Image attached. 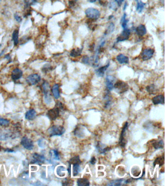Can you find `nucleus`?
Returning a JSON list of instances; mask_svg holds the SVG:
<instances>
[{
	"label": "nucleus",
	"mask_w": 165,
	"mask_h": 186,
	"mask_svg": "<svg viewBox=\"0 0 165 186\" xmlns=\"http://www.w3.org/2000/svg\"><path fill=\"white\" fill-rule=\"evenodd\" d=\"M42 89L43 93L44 95V100L47 104H49L52 102V96H51L50 90L51 87L47 81H45L42 84Z\"/></svg>",
	"instance_id": "obj_1"
},
{
	"label": "nucleus",
	"mask_w": 165,
	"mask_h": 186,
	"mask_svg": "<svg viewBox=\"0 0 165 186\" xmlns=\"http://www.w3.org/2000/svg\"><path fill=\"white\" fill-rule=\"evenodd\" d=\"M49 137L55 136H61L65 132V128L62 125H53L48 129Z\"/></svg>",
	"instance_id": "obj_2"
},
{
	"label": "nucleus",
	"mask_w": 165,
	"mask_h": 186,
	"mask_svg": "<svg viewBox=\"0 0 165 186\" xmlns=\"http://www.w3.org/2000/svg\"><path fill=\"white\" fill-rule=\"evenodd\" d=\"M85 14L87 18L92 20H96L100 16L99 11L94 8H87L85 11Z\"/></svg>",
	"instance_id": "obj_3"
},
{
	"label": "nucleus",
	"mask_w": 165,
	"mask_h": 186,
	"mask_svg": "<svg viewBox=\"0 0 165 186\" xmlns=\"http://www.w3.org/2000/svg\"><path fill=\"white\" fill-rule=\"evenodd\" d=\"M128 85L124 81H118L114 84V88L118 94H123L128 90Z\"/></svg>",
	"instance_id": "obj_4"
},
{
	"label": "nucleus",
	"mask_w": 165,
	"mask_h": 186,
	"mask_svg": "<svg viewBox=\"0 0 165 186\" xmlns=\"http://www.w3.org/2000/svg\"><path fill=\"white\" fill-rule=\"evenodd\" d=\"M41 81V77L38 74H32L27 77L26 81L29 85H36Z\"/></svg>",
	"instance_id": "obj_5"
},
{
	"label": "nucleus",
	"mask_w": 165,
	"mask_h": 186,
	"mask_svg": "<svg viewBox=\"0 0 165 186\" xmlns=\"http://www.w3.org/2000/svg\"><path fill=\"white\" fill-rule=\"evenodd\" d=\"M60 110L57 106L53 109L49 110L47 113V116L51 120H55L58 117H59Z\"/></svg>",
	"instance_id": "obj_6"
},
{
	"label": "nucleus",
	"mask_w": 165,
	"mask_h": 186,
	"mask_svg": "<svg viewBox=\"0 0 165 186\" xmlns=\"http://www.w3.org/2000/svg\"><path fill=\"white\" fill-rule=\"evenodd\" d=\"M33 159L31 161V164H37L39 166H41L45 161V157L44 155L39 154L37 153H34L32 156Z\"/></svg>",
	"instance_id": "obj_7"
},
{
	"label": "nucleus",
	"mask_w": 165,
	"mask_h": 186,
	"mask_svg": "<svg viewBox=\"0 0 165 186\" xmlns=\"http://www.w3.org/2000/svg\"><path fill=\"white\" fill-rule=\"evenodd\" d=\"M20 143L23 146V147L28 150H32L34 147L33 140L26 136H24L22 138Z\"/></svg>",
	"instance_id": "obj_8"
},
{
	"label": "nucleus",
	"mask_w": 165,
	"mask_h": 186,
	"mask_svg": "<svg viewBox=\"0 0 165 186\" xmlns=\"http://www.w3.org/2000/svg\"><path fill=\"white\" fill-rule=\"evenodd\" d=\"M131 31L128 28L125 29L117 38V42H122L127 40L129 38Z\"/></svg>",
	"instance_id": "obj_9"
},
{
	"label": "nucleus",
	"mask_w": 165,
	"mask_h": 186,
	"mask_svg": "<svg viewBox=\"0 0 165 186\" xmlns=\"http://www.w3.org/2000/svg\"><path fill=\"white\" fill-rule=\"evenodd\" d=\"M155 53V50L151 48L145 49L141 53V58L143 61H147L152 58Z\"/></svg>",
	"instance_id": "obj_10"
},
{
	"label": "nucleus",
	"mask_w": 165,
	"mask_h": 186,
	"mask_svg": "<svg viewBox=\"0 0 165 186\" xmlns=\"http://www.w3.org/2000/svg\"><path fill=\"white\" fill-rule=\"evenodd\" d=\"M128 125V123L126 122L125 123L124 127L122 128V132H121L119 143H120V146H121L122 147H124L125 146V132L127 131Z\"/></svg>",
	"instance_id": "obj_11"
},
{
	"label": "nucleus",
	"mask_w": 165,
	"mask_h": 186,
	"mask_svg": "<svg viewBox=\"0 0 165 186\" xmlns=\"http://www.w3.org/2000/svg\"><path fill=\"white\" fill-rule=\"evenodd\" d=\"M23 75V72L22 70L19 68H16L13 70L11 73V78L14 81L19 80Z\"/></svg>",
	"instance_id": "obj_12"
},
{
	"label": "nucleus",
	"mask_w": 165,
	"mask_h": 186,
	"mask_svg": "<svg viewBox=\"0 0 165 186\" xmlns=\"http://www.w3.org/2000/svg\"><path fill=\"white\" fill-rule=\"evenodd\" d=\"M115 78L112 76H108L106 78V85L108 91H110L114 89Z\"/></svg>",
	"instance_id": "obj_13"
},
{
	"label": "nucleus",
	"mask_w": 165,
	"mask_h": 186,
	"mask_svg": "<svg viewBox=\"0 0 165 186\" xmlns=\"http://www.w3.org/2000/svg\"><path fill=\"white\" fill-rule=\"evenodd\" d=\"M96 149L100 154H105L111 149V147H106L105 145L99 142L96 146Z\"/></svg>",
	"instance_id": "obj_14"
},
{
	"label": "nucleus",
	"mask_w": 165,
	"mask_h": 186,
	"mask_svg": "<svg viewBox=\"0 0 165 186\" xmlns=\"http://www.w3.org/2000/svg\"><path fill=\"white\" fill-rule=\"evenodd\" d=\"M75 136L79 138H84L85 136L84 129L81 125H77L74 131Z\"/></svg>",
	"instance_id": "obj_15"
},
{
	"label": "nucleus",
	"mask_w": 165,
	"mask_h": 186,
	"mask_svg": "<svg viewBox=\"0 0 165 186\" xmlns=\"http://www.w3.org/2000/svg\"><path fill=\"white\" fill-rule=\"evenodd\" d=\"M136 32L137 36L139 37H143L147 33L146 27L143 24H140L136 29Z\"/></svg>",
	"instance_id": "obj_16"
},
{
	"label": "nucleus",
	"mask_w": 165,
	"mask_h": 186,
	"mask_svg": "<svg viewBox=\"0 0 165 186\" xmlns=\"http://www.w3.org/2000/svg\"><path fill=\"white\" fill-rule=\"evenodd\" d=\"M152 100L155 105L164 104L165 97L163 95H158L152 98Z\"/></svg>",
	"instance_id": "obj_17"
},
{
	"label": "nucleus",
	"mask_w": 165,
	"mask_h": 186,
	"mask_svg": "<svg viewBox=\"0 0 165 186\" xmlns=\"http://www.w3.org/2000/svg\"><path fill=\"white\" fill-rule=\"evenodd\" d=\"M52 92L55 99H59L60 97V93L59 85L58 84H55L52 87Z\"/></svg>",
	"instance_id": "obj_18"
},
{
	"label": "nucleus",
	"mask_w": 165,
	"mask_h": 186,
	"mask_svg": "<svg viewBox=\"0 0 165 186\" xmlns=\"http://www.w3.org/2000/svg\"><path fill=\"white\" fill-rule=\"evenodd\" d=\"M37 116V112L34 109H30L27 111L25 114V119L28 120H33Z\"/></svg>",
	"instance_id": "obj_19"
},
{
	"label": "nucleus",
	"mask_w": 165,
	"mask_h": 186,
	"mask_svg": "<svg viewBox=\"0 0 165 186\" xmlns=\"http://www.w3.org/2000/svg\"><path fill=\"white\" fill-rule=\"evenodd\" d=\"M110 65V62H109L108 64L105 65V66H102V67L99 68V69H97L96 71V74L99 77H103L104 75L105 74V72L107 70V69H108Z\"/></svg>",
	"instance_id": "obj_20"
},
{
	"label": "nucleus",
	"mask_w": 165,
	"mask_h": 186,
	"mask_svg": "<svg viewBox=\"0 0 165 186\" xmlns=\"http://www.w3.org/2000/svg\"><path fill=\"white\" fill-rule=\"evenodd\" d=\"M116 60L120 64H124V63H129L128 57L125 55L123 54H120L116 57Z\"/></svg>",
	"instance_id": "obj_21"
},
{
	"label": "nucleus",
	"mask_w": 165,
	"mask_h": 186,
	"mask_svg": "<svg viewBox=\"0 0 165 186\" xmlns=\"http://www.w3.org/2000/svg\"><path fill=\"white\" fill-rule=\"evenodd\" d=\"M12 39L14 42V46H17L19 43V31L18 30L16 29L13 31Z\"/></svg>",
	"instance_id": "obj_22"
},
{
	"label": "nucleus",
	"mask_w": 165,
	"mask_h": 186,
	"mask_svg": "<svg viewBox=\"0 0 165 186\" xmlns=\"http://www.w3.org/2000/svg\"><path fill=\"white\" fill-rule=\"evenodd\" d=\"M81 52H82V49L77 48L71 50L70 53V55L71 57L76 58V57L81 56Z\"/></svg>",
	"instance_id": "obj_23"
},
{
	"label": "nucleus",
	"mask_w": 165,
	"mask_h": 186,
	"mask_svg": "<svg viewBox=\"0 0 165 186\" xmlns=\"http://www.w3.org/2000/svg\"><path fill=\"white\" fill-rule=\"evenodd\" d=\"M109 92L107 90V92L106 93L104 99L105 100V108H108L111 105L112 99L110 96Z\"/></svg>",
	"instance_id": "obj_24"
},
{
	"label": "nucleus",
	"mask_w": 165,
	"mask_h": 186,
	"mask_svg": "<svg viewBox=\"0 0 165 186\" xmlns=\"http://www.w3.org/2000/svg\"><path fill=\"white\" fill-rule=\"evenodd\" d=\"M77 184L78 186H88L90 185L88 179L85 178L78 179L77 180Z\"/></svg>",
	"instance_id": "obj_25"
},
{
	"label": "nucleus",
	"mask_w": 165,
	"mask_h": 186,
	"mask_svg": "<svg viewBox=\"0 0 165 186\" xmlns=\"http://www.w3.org/2000/svg\"><path fill=\"white\" fill-rule=\"evenodd\" d=\"M164 164V156L163 155L161 157H159L155 159L154 162V166L155 167L156 165H158L159 167H161Z\"/></svg>",
	"instance_id": "obj_26"
},
{
	"label": "nucleus",
	"mask_w": 165,
	"mask_h": 186,
	"mask_svg": "<svg viewBox=\"0 0 165 186\" xmlns=\"http://www.w3.org/2000/svg\"><path fill=\"white\" fill-rule=\"evenodd\" d=\"M66 169L63 166H59L57 167L56 173L60 177H63L66 176Z\"/></svg>",
	"instance_id": "obj_27"
},
{
	"label": "nucleus",
	"mask_w": 165,
	"mask_h": 186,
	"mask_svg": "<svg viewBox=\"0 0 165 186\" xmlns=\"http://www.w3.org/2000/svg\"><path fill=\"white\" fill-rule=\"evenodd\" d=\"M81 163V161L80 160L79 157L78 156H75L73 157L68 161V164H70L71 165L74 164H80Z\"/></svg>",
	"instance_id": "obj_28"
},
{
	"label": "nucleus",
	"mask_w": 165,
	"mask_h": 186,
	"mask_svg": "<svg viewBox=\"0 0 165 186\" xmlns=\"http://www.w3.org/2000/svg\"><path fill=\"white\" fill-rule=\"evenodd\" d=\"M152 146L156 150L162 148L164 146L163 140H161L159 141H155L154 143H152Z\"/></svg>",
	"instance_id": "obj_29"
},
{
	"label": "nucleus",
	"mask_w": 165,
	"mask_h": 186,
	"mask_svg": "<svg viewBox=\"0 0 165 186\" xmlns=\"http://www.w3.org/2000/svg\"><path fill=\"white\" fill-rule=\"evenodd\" d=\"M128 22V20L126 19V13H124V15L122 16V19H121V25H122V27L124 29L127 28V23Z\"/></svg>",
	"instance_id": "obj_30"
},
{
	"label": "nucleus",
	"mask_w": 165,
	"mask_h": 186,
	"mask_svg": "<svg viewBox=\"0 0 165 186\" xmlns=\"http://www.w3.org/2000/svg\"><path fill=\"white\" fill-rule=\"evenodd\" d=\"M146 4L143 3V1H137V11L138 13H141L143 10Z\"/></svg>",
	"instance_id": "obj_31"
},
{
	"label": "nucleus",
	"mask_w": 165,
	"mask_h": 186,
	"mask_svg": "<svg viewBox=\"0 0 165 186\" xmlns=\"http://www.w3.org/2000/svg\"><path fill=\"white\" fill-rule=\"evenodd\" d=\"M146 90L150 94H155L156 92V88L154 84L148 85L146 87Z\"/></svg>",
	"instance_id": "obj_32"
},
{
	"label": "nucleus",
	"mask_w": 165,
	"mask_h": 186,
	"mask_svg": "<svg viewBox=\"0 0 165 186\" xmlns=\"http://www.w3.org/2000/svg\"><path fill=\"white\" fill-rule=\"evenodd\" d=\"M79 172V164H73V176H77Z\"/></svg>",
	"instance_id": "obj_33"
},
{
	"label": "nucleus",
	"mask_w": 165,
	"mask_h": 186,
	"mask_svg": "<svg viewBox=\"0 0 165 186\" xmlns=\"http://www.w3.org/2000/svg\"><path fill=\"white\" fill-rule=\"evenodd\" d=\"M115 29L114 24L113 23H110V25L108 27L107 29L106 30V32L105 33V34L107 35V34H111L112 32H113Z\"/></svg>",
	"instance_id": "obj_34"
},
{
	"label": "nucleus",
	"mask_w": 165,
	"mask_h": 186,
	"mask_svg": "<svg viewBox=\"0 0 165 186\" xmlns=\"http://www.w3.org/2000/svg\"><path fill=\"white\" fill-rule=\"evenodd\" d=\"M124 179H119L115 180H113L110 182V184H108V186H120L121 185V183L123 181Z\"/></svg>",
	"instance_id": "obj_35"
},
{
	"label": "nucleus",
	"mask_w": 165,
	"mask_h": 186,
	"mask_svg": "<svg viewBox=\"0 0 165 186\" xmlns=\"http://www.w3.org/2000/svg\"><path fill=\"white\" fill-rule=\"evenodd\" d=\"M52 66L49 63H47V64H46V65L43 66V68L42 69V72L46 73L49 71L52 70Z\"/></svg>",
	"instance_id": "obj_36"
},
{
	"label": "nucleus",
	"mask_w": 165,
	"mask_h": 186,
	"mask_svg": "<svg viewBox=\"0 0 165 186\" xmlns=\"http://www.w3.org/2000/svg\"><path fill=\"white\" fill-rule=\"evenodd\" d=\"M9 124L10 121L7 119L0 118V126L7 127L8 125H9Z\"/></svg>",
	"instance_id": "obj_37"
},
{
	"label": "nucleus",
	"mask_w": 165,
	"mask_h": 186,
	"mask_svg": "<svg viewBox=\"0 0 165 186\" xmlns=\"http://www.w3.org/2000/svg\"><path fill=\"white\" fill-rule=\"evenodd\" d=\"M52 153H53V158H54V160L59 161L60 155L58 150H53Z\"/></svg>",
	"instance_id": "obj_38"
},
{
	"label": "nucleus",
	"mask_w": 165,
	"mask_h": 186,
	"mask_svg": "<svg viewBox=\"0 0 165 186\" xmlns=\"http://www.w3.org/2000/svg\"><path fill=\"white\" fill-rule=\"evenodd\" d=\"M25 5L31 6L32 4L37 3V0H23Z\"/></svg>",
	"instance_id": "obj_39"
},
{
	"label": "nucleus",
	"mask_w": 165,
	"mask_h": 186,
	"mask_svg": "<svg viewBox=\"0 0 165 186\" xmlns=\"http://www.w3.org/2000/svg\"><path fill=\"white\" fill-rule=\"evenodd\" d=\"M82 62L84 64L89 65L90 64V58L87 55H85L83 56L82 59Z\"/></svg>",
	"instance_id": "obj_40"
},
{
	"label": "nucleus",
	"mask_w": 165,
	"mask_h": 186,
	"mask_svg": "<svg viewBox=\"0 0 165 186\" xmlns=\"http://www.w3.org/2000/svg\"><path fill=\"white\" fill-rule=\"evenodd\" d=\"M72 183V181H71L70 180L67 179L66 178L62 182V185L63 186H68V185H71V184Z\"/></svg>",
	"instance_id": "obj_41"
},
{
	"label": "nucleus",
	"mask_w": 165,
	"mask_h": 186,
	"mask_svg": "<svg viewBox=\"0 0 165 186\" xmlns=\"http://www.w3.org/2000/svg\"><path fill=\"white\" fill-rule=\"evenodd\" d=\"M29 39H30V38H29L28 36H24V37H22L21 38V39H20V44H21V43H22L23 44L24 43H26V42H27V41H28Z\"/></svg>",
	"instance_id": "obj_42"
},
{
	"label": "nucleus",
	"mask_w": 165,
	"mask_h": 186,
	"mask_svg": "<svg viewBox=\"0 0 165 186\" xmlns=\"http://www.w3.org/2000/svg\"><path fill=\"white\" fill-rule=\"evenodd\" d=\"M38 146L41 147V148H44L45 146V142L43 139L39 140L38 141Z\"/></svg>",
	"instance_id": "obj_43"
},
{
	"label": "nucleus",
	"mask_w": 165,
	"mask_h": 186,
	"mask_svg": "<svg viewBox=\"0 0 165 186\" xmlns=\"http://www.w3.org/2000/svg\"><path fill=\"white\" fill-rule=\"evenodd\" d=\"M14 18L18 22H21L22 21V18L18 14V13H15L14 15Z\"/></svg>",
	"instance_id": "obj_44"
},
{
	"label": "nucleus",
	"mask_w": 165,
	"mask_h": 186,
	"mask_svg": "<svg viewBox=\"0 0 165 186\" xmlns=\"http://www.w3.org/2000/svg\"><path fill=\"white\" fill-rule=\"evenodd\" d=\"M110 8H111V9L114 10V11H116L117 9V5H116V4L115 2H112V3H110Z\"/></svg>",
	"instance_id": "obj_45"
},
{
	"label": "nucleus",
	"mask_w": 165,
	"mask_h": 186,
	"mask_svg": "<svg viewBox=\"0 0 165 186\" xmlns=\"http://www.w3.org/2000/svg\"><path fill=\"white\" fill-rule=\"evenodd\" d=\"M20 177L24 180L27 179V178L28 177V172H24L23 173L20 175Z\"/></svg>",
	"instance_id": "obj_46"
},
{
	"label": "nucleus",
	"mask_w": 165,
	"mask_h": 186,
	"mask_svg": "<svg viewBox=\"0 0 165 186\" xmlns=\"http://www.w3.org/2000/svg\"><path fill=\"white\" fill-rule=\"evenodd\" d=\"M96 158L95 157H93L90 161V163H91V164L94 165L96 164Z\"/></svg>",
	"instance_id": "obj_47"
},
{
	"label": "nucleus",
	"mask_w": 165,
	"mask_h": 186,
	"mask_svg": "<svg viewBox=\"0 0 165 186\" xmlns=\"http://www.w3.org/2000/svg\"><path fill=\"white\" fill-rule=\"evenodd\" d=\"M115 1L117 4L118 7H121L122 4L124 1V0H115Z\"/></svg>",
	"instance_id": "obj_48"
},
{
	"label": "nucleus",
	"mask_w": 165,
	"mask_h": 186,
	"mask_svg": "<svg viewBox=\"0 0 165 186\" xmlns=\"http://www.w3.org/2000/svg\"><path fill=\"white\" fill-rule=\"evenodd\" d=\"M3 149L4 150V152H10V153L14 152V151L12 149H10V148H6V149Z\"/></svg>",
	"instance_id": "obj_49"
},
{
	"label": "nucleus",
	"mask_w": 165,
	"mask_h": 186,
	"mask_svg": "<svg viewBox=\"0 0 165 186\" xmlns=\"http://www.w3.org/2000/svg\"><path fill=\"white\" fill-rule=\"evenodd\" d=\"M71 166H72L71 165L69 164V166H68V169H67L68 174H69L70 176L71 174Z\"/></svg>",
	"instance_id": "obj_50"
},
{
	"label": "nucleus",
	"mask_w": 165,
	"mask_h": 186,
	"mask_svg": "<svg viewBox=\"0 0 165 186\" xmlns=\"http://www.w3.org/2000/svg\"><path fill=\"white\" fill-rule=\"evenodd\" d=\"M5 58L7 59L8 60H11V57H10V55H9V54H7V55H5Z\"/></svg>",
	"instance_id": "obj_51"
},
{
	"label": "nucleus",
	"mask_w": 165,
	"mask_h": 186,
	"mask_svg": "<svg viewBox=\"0 0 165 186\" xmlns=\"http://www.w3.org/2000/svg\"><path fill=\"white\" fill-rule=\"evenodd\" d=\"M96 1H97V0H87V1L91 3H95Z\"/></svg>",
	"instance_id": "obj_52"
},
{
	"label": "nucleus",
	"mask_w": 165,
	"mask_h": 186,
	"mask_svg": "<svg viewBox=\"0 0 165 186\" xmlns=\"http://www.w3.org/2000/svg\"><path fill=\"white\" fill-rule=\"evenodd\" d=\"M4 53V50H3V51H1V52L0 53V56L3 55Z\"/></svg>",
	"instance_id": "obj_53"
},
{
	"label": "nucleus",
	"mask_w": 165,
	"mask_h": 186,
	"mask_svg": "<svg viewBox=\"0 0 165 186\" xmlns=\"http://www.w3.org/2000/svg\"><path fill=\"white\" fill-rule=\"evenodd\" d=\"M126 7H127V3H125V6L124 7V10H125V9L126 8Z\"/></svg>",
	"instance_id": "obj_54"
},
{
	"label": "nucleus",
	"mask_w": 165,
	"mask_h": 186,
	"mask_svg": "<svg viewBox=\"0 0 165 186\" xmlns=\"http://www.w3.org/2000/svg\"><path fill=\"white\" fill-rule=\"evenodd\" d=\"M1 44H0V48H1Z\"/></svg>",
	"instance_id": "obj_55"
},
{
	"label": "nucleus",
	"mask_w": 165,
	"mask_h": 186,
	"mask_svg": "<svg viewBox=\"0 0 165 186\" xmlns=\"http://www.w3.org/2000/svg\"><path fill=\"white\" fill-rule=\"evenodd\" d=\"M76 1H77V0H76Z\"/></svg>",
	"instance_id": "obj_56"
}]
</instances>
